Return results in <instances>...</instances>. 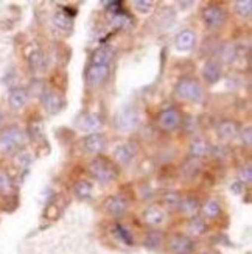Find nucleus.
I'll use <instances>...</instances> for the list:
<instances>
[{
	"label": "nucleus",
	"mask_w": 252,
	"mask_h": 254,
	"mask_svg": "<svg viewBox=\"0 0 252 254\" xmlns=\"http://www.w3.org/2000/svg\"><path fill=\"white\" fill-rule=\"evenodd\" d=\"M242 137H243V142H246V145H251V137H252V132H251V128H246V131H243V134H242Z\"/></svg>",
	"instance_id": "f704fd0d"
},
{
	"label": "nucleus",
	"mask_w": 252,
	"mask_h": 254,
	"mask_svg": "<svg viewBox=\"0 0 252 254\" xmlns=\"http://www.w3.org/2000/svg\"><path fill=\"white\" fill-rule=\"evenodd\" d=\"M202 75H204V78L207 83H216L218 80L221 78V67H220V64L215 63V61H207L205 65H204V69H202Z\"/></svg>",
	"instance_id": "a211bd4d"
},
{
	"label": "nucleus",
	"mask_w": 252,
	"mask_h": 254,
	"mask_svg": "<svg viewBox=\"0 0 252 254\" xmlns=\"http://www.w3.org/2000/svg\"><path fill=\"white\" fill-rule=\"evenodd\" d=\"M13 189H14V186H13L11 178L5 172H0V193L9 195L11 192H13Z\"/></svg>",
	"instance_id": "bb28decb"
},
{
	"label": "nucleus",
	"mask_w": 252,
	"mask_h": 254,
	"mask_svg": "<svg viewBox=\"0 0 252 254\" xmlns=\"http://www.w3.org/2000/svg\"><path fill=\"white\" fill-rule=\"evenodd\" d=\"M80 128L84 129V131H97L100 129L103 122H101V117L98 114H94V113H87V114H83L80 122H78Z\"/></svg>",
	"instance_id": "4468645a"
},
{
	"label": "nucleus",
	"mask_w": 252,
	"mask_h": 254,
	"mask_svg": "<svg viewBox=\"0 0 252 254\" xmlns=\"http://www.w3.org/2000/svg\"><path fill=\"white\" fill-rule=\"evenodd\" d=\"M28 61H30V67L35 72H41L44 67H46V58H44V53L41 50L31 52Z\"/></svg>",
	"instance_id": "4be33fe9"
},
{
	"label": "nucleus",
	"mask_w": 252,
	"mask_h": 254,
	"mask_svg": "<svg viewBox=\"0 0 252 254\" xmlns=\"http://www.w3.org/2000/svg\"><path fill=\"white\" fill-rule=\"evenodd\" d=\"M182 122V117H181V113L178 109L174 108H167L163 109V111L159 114L157 117V124H159V128L163 129V131H174L176 128H179Z\"/></svg>",
	"instance_id": "20e7f679"
},
{
	"label": "nucleus",
	"mask_w": 252,
	"mask_h": 254,
	"mask_svg": "<svg viewBox=\"0 0 252 254\" xmlns=\"http://www.w3.org/2000/svg\"><path fill=\"white\" fill-rule=\"evenodd\" d=\"M89 172L97 181L100 183H111L117 178L118 170L115 165L103 158H95L89 164Z\"/></svg>",
	"instance_id": "f257e3e1"
},
{
	"label": "nucleus",
	"mask_w": 252,
	"mask_h": 254,
	"mask_svg": "<svg viewBox=\"0 0 252 254\" xmlns=\"http://www.w3.org/2000/svg\"><path fill=\"white\" fill-rule=\"evenodd\" d=\"M170 250L174 254H190L195 250V244H193V240L187 236L174 234L170 239Z\"/></svg>",
	"instance_id": "0eeeda50"
},
{
	"label": "nucleus",
	"mask_w": 252,
	"mask_h": 254,
	"mask_svg": "<svg viewBox=\"0 0 252 254\" xmlns=\"http://www.w3.org/2000/svg\"><path fill=\"white\" fill-rule=\"evenodd\" d=\"M106 137L100 132H91L89 136H86L83 140V147L87 153L91 154H97L106 148Z\"/></svg>",
	"instance_id": "6e6552de"
},
{
	"label": "nucleus",
	"mask_w": 252,
	"mask_h": 254,
	"mask_svg": "<svg viewBox=\"0 0 252 254\" xmlns=\"http://www.w3.org/2000/svg\"><path fill=\"white\" fill-rule=\"evenodd\" d=\"M237 132H238V127L232 120H224V122H221L220 127H218V134L226 140L235 137Z\"/></svg>",
	"instance_id": "412c9836"
},
{
	"label": "nucleus",
	"mask_w": 252,
	"mask_h": 254,
	"mask_svg": "<svg viewBox=\"0 0 252 254\" xmlns=\"http://www.w3.org/2000/svg\"><path fill=\"white\" fill-rule=\"evenodd\" d=\"M162 242H163L162 236H160L159 233H156V231H152V233H150V234L147 236V239H145L144 244H145L148 248H160Z\"/></svg>",
	"instance_id": "cd10ccee"
},
{
	"label": "nucleus",
	"mask_w": 252,
	"mask_h": 254,
	"mask_svg": "<svg viewBox=\"0 0 252 254\" xmlns=\"http://www.w3.org/2000/svg\"><path fill=\"white\" fill-rule=\"evenodd\" d=\"M205 254H216V253H205Z\"/></svg>",
	"instance_id": "58836bf2"
},
{
	"label": "nucleus",
	"mask_w": 252,
	"mask_h": 254,
	"mask_svg": "<svg viewBox=\"0 0 252 254\" xmlns=\"http://www.w3.org/2000/svg\"><path fill=\"white\" fill-rule=\"evenodd\" d=\"M240 180H242V183H246V184H249L252 181V170H251V167H246V169L240 170Z\"/></svg>",
	"instance_id": "72a5a7b5"
},
{
	"label": "nucleus",
	"mask_w": 252,
	"mask_h": 254,
	"mask_svg": "<svg viewBox=\"0 0 252 254\" xmlns=\"http://www.w3.org/2000/svg\"><path fill=\"white\" fill-rule=\"evenodd\" d=\"M114 22H115V25H118L120 28H122V27H125V25L129 24V22H131V17L126 16V14H122V13H117L115 17H114Z\"/></svg>",
	"instance_id": "473e14b6"
},
{
	"label": "nucleus",
	"mask_w": 252,
	"mask_h": 254,
	"mask_svg": "<svg viewBox=\"0 0 252 254\" xmlns=\"http://www.w3.org/2000/svg\"><path fill=\"white\" fill-rule=\"evenodd\" d=\"M3 119H5V117H3V113H2V111H0V125H2V124H3Z\"/></svg>",
	"instance_id": "4c0bfd02"
},
{
	"label": "nucleus",
	"mask_w": 252,
	"mask_h": 254,
	"mask_svg": "<svg viewBox=\"0 0 252 254\" xmlns=\"http://www.w3.org/2000/svg\"><path fill=\"white\" fill-rule=\"evenodd\" d=\"M195 42H196V36L192 30H182L181 33H178V36L174 38V46H176V49L181 52L192 50Z\"/></svg>",
	"instance_id": "f8f14e48"
},
{
	"label": "nucleus",
	"mask_w": 252,
	"mask_h": 254,
	"mask_svg": "<svg viewBox=\"0 0 252 254\" xmlns=\"http://www.w3.org/2000/svg\"><path fill=\"white\" fill-rule=\"evenodd\" d=\"M114 53L111 49L103 47V49H98L92 53V58H91V64L94 65H109L112 61Z\"/></svg>",
	"instance_id": "6ab92c4d"
},
{
	"label": "nucleus",
	"mask_w": 252,
	"mask_h": 254,
	"mask_svg": "<svg viewBox=\"0 0 252 254\" xmlns=\"http://www.w3.org/2000/svg\"><path fill=\"white\" fill-rule=\"evenodd\" d=\"M42 103H44V106H46V109L50 114H56L64 105L62 97L58 92H54V91L42 92Z\"/></svg>",
	"instance_id": "9b49d317"
},
{
	"label": "nucleus",
	"mask_w": 252,
	"mask_h": 254,
	"mask_svg": "<svg viewBox=\"0 0 252 254\" xmlns=\"http://www.w3.org/2000/svg\"><path fill=\"white\" fill-rule=\"evenodd\" d=\"M179 5L181 6H189V5H193V2H181Z\"/></svg>",
	"instance_id": "e433bc0d"
},
{
	"label": "nucleus",
	"mask_w": 252,
	"mask_h": 254,
	"mask_svg": "<svg viewBox=\"0 0 252 254\" xmlns=\"http://www.w3.org/2000/svg\"><path fill=\"white\" fill-rule=\"evenodd\" d=\"M137 124V116L134 113V109H123L122 113H118L117 116V127L122 129H129L136 127Z\"/></svg>",
	"instance_id": "f3484780"
},
{
	"label": "nucleus",
	"mask_w": 252,
	"mask_h": 254,
	"mask_svg": "<svg viewBox=\"0 0 252 254\" xmlns=\"http://www.w3.org/2000/svg\"><path fill=\"white\" fill-rule=\"evenodd\" d=\"M202 212L207 218H216L218 215L221 214V204L218 203L216 200H209L204 207H202Z\"/></svg>",
	"instance_id": "b1692460"
},
{
	"label": "nucleus",
	"mask_w": 252,
	"mask_h": 254,
	"mask_svg": "<svg viewBox=\"0 0 252 254\" xmlns=\"http://www.w3.org/2000/svg\"><path fill=\"white\" fill-rule=\"evenodd\" d=\"M235 9L240 16L248 19L252 14V2L251 0H238V2H235Z\"/></svg>",
	"instance_id": "a878e982"
},
{
	"label": "nucleus",
	"mask_w": 252,
	"mask_h": 254,
	"mask_svg": "<svg viewBox=\"0 0 252 254\" xmlns=\"http://www.w3.org/2000/svg\"><path fill=\"white\" fill-rule=\"evenodd\" d=\"M181 200H182L181 195H179V193H176V192H168V193L163 195V203L168 204V206L178 207V206H179V203H181Z\"/></svg>",
	"instance_id": "7c9ffc66"
},
{
	"label": "nucleus",
	"mask_w": 252,
	"mask_h": 254,
	"mask_svg": "<svg viewBox=\"0 0 252 254\" xmlns=\"http://www.w3.org/2000/svg\"><path fill=\"white\" fill-rule=\"evenodd\" d=\"M189 231L192 234L201 236V234H204V231H205V223L202 222L201 218H193L190 222V225H189Z\"/></svg>",
	"instance_id": "c756f323"
},
{
	"label": "nucleus",
	"mask_w": 252,
	"mask_h": 254,
	"mask_svg": "<svg viewBox=\"0 0 252 254\" xmlns=\"http://www.w3.org/2000/svg\"><path fill=\"white\" fill-rule=\"evenodd\" d=\"M92 192V186L91 183H87V181H80V183H76L75 186V193L78 195L80 198H87L91 195Z\"/></svg>",
	"instance_id": "c85d7f7f"
},
{
	"label": "nucleus",
	"mask_w": 252,
	"mask_h": 254,
	"mask_svg": "<svg viewBox=\"0 0 252 254\" xmlns=\"http://www.w3.org/2000/svg\"><path fill=\"white\" fill-rule=\"evenodd\" d=\"M178 207L181 209V212L184 215L192 217V215H195L196 212L200 211V203H198V200H196V198L187 196V198H184V200H181V203H179Z\"/></svg>",
	"instance_id": "aec40b11"
},
{
	"label": "nucleus",
	"mask_w": 252,
	"mask_h": 254,
	"mask_svg": "<svg viewBox=\"0 0 252 254\" xmlns=\"http://www.w3.org/2000/svg\"><path fill=\"white\" fill-rule=\"evenodd\" d=\"M112 233H114V236L122 242V244H125V245H134V239H133V236H131V233L129 231L125 228V226H122V225H115L114 228H112Z\"/></svg>",
	"instance_id": "5701e85b"
},
{
	"label": "nucleus",
	"mask_w": 252,
	"mask_h": 254,
	"mask_svg": "<svg viewBox=\"0 0 252 254\" xmlns=\"http://www.w3.org/2000/svg\"><path fill=\"white\" fill-rule=\"evenodd\" d=\"M144 220H145V223L151 226H159L165 222V212H163V209L157 206H151L144 212Z\"/></svg>",
	"instance_id": "dca6fc26"
},
{
	"label": "nucleus",
	"mask_w": 252,
	"mask_h": 254,
	"mask_svg": "<svg viewBox=\"0 0 252 254\" xmlns=\"http://www.w3.org/2000/svg\"><path fill=\"white\" fill-rule=\"evenodd\" d=\"M109 65H94L91 64L86 72V81L89 86L97 87L109 78Z\"/></svg>",
	"instance_id": "423d86ee"
},
{
	"label": "nucleus",
	"mask_w": 252,
	"mask_h": 254,
	"mask_svg": "<svg viewBox=\"0 0 252 254\" xmlns=\"http://www.w3.org/2000/svg\"><path fill=\"white\" fill-rule=\"evenodd\" d=\"M106 6L109 11H117V13H120V6H122V3L120 2H109V3H106Z\"/></svg>",
	"instance_id": "c9c22d12"
},
{
	"label": "nucleus",
	"mask_w": 252,
	"mask_h": 254,
	"mask_svg": "<svg viewBox=\"0 0 252 254\" xmlns=\"http://www.w3.org/2000/svg\"><path fill=\"white\" fill-rule=\"evenodd\" d=\"M25 143L24 131L17 127H11L5 129L0 136V151L2 153H14Z\"/></svg>",
	"instance_id": "f03ea898"
},
{
	"label": "nucleus",
	"mask_w": 252,
	"mask_h": 254,
	"mask_svg": "<svg viewBox=\"0 0 252 254\" xmlns=\"http://www.w3.org/2000/svg\"><path fill=\"white\" fill-rule=\"evenodd\" d=\"M8 102H9L11 108L22 109L27 105V102H28V92L24 89V87H14V89L9 91Z\"/></svg>",
	"instance_id": "ddd939ff"
},
{
	"label": "nucleus",
	"mask_w": 252,
	"mask_h": 254,
	"mask_svg": "<svg viewBox=\"0 0 252 254\" xmlns=\"http://www.w3.org/2000/svg\"><path fill=\"white\" fill-rule=\"evenodd\" d=\"M176 94H178V97L182 98V100L200 102L202 98V87L195 78L185 76V78L179 80V83L176 86Z\"/></svg>",
	"instance_id": "7ed1b4c3"
},
{
	"label": "nucleus",
	"mask_w": 252,
	"mask_h": 254,
	"mask_svg": "<svg viewBox=\"0 0 252 254\" xmlns=\"http://www.w3.org/2000/svg\"><path fill=\"white\" fill-rule=\"evenodd\" d=\"M104 209H106V212L109 215H112V217H120V215H123L126 212V209H128V201L125 200L123 196H120V195H114L111 198H107V201L104 203Z\"/></svg>",
	"instance_id": "1a4fd4ad"
},
{
	"label": "nucleus",
	"mask_w": 252,
	"mask_h": 254,
	"mask_svg": "<svg viewBox=\"0 0 252 254\" xmlns=\"http://www.w3.org/2000/svg\"><path fill=\"white\" fill-rule=\"evenodd\" d=\"M53 24L61 30H69L72 27V17L65 11H59V13L54 14Z\"/></svg>",
	"instance_id": "393cba45"
},
{
	"label": "nucleus",
	"mask_w": 252,
	"mask_h": 254,
	"mask_svg": "<svg viewBox=\"0 0 252 254\" xmlns=\"http://www.w3.org/2000/svg\"><path fill=\"white\" fill-rule=\"evenodd\" d=\"M136 153H137V150L134 147V143H122V145H118L114 150V158L120 165H128L134 159Z\"/></svg>",
	"instance_id": "9d476101"
},
{
	"label": "nucleus",
	"mask_w": 252,
	"mask_h": 254,
	"mask_svg": "<svg viewBox=\"0 0 252 254\" xmlns=\"http://www.w3.org/2000/svg\"><path fill=\"white\" fill-rule=\"evenodd\" d=\"M189 151H190V156L193 159H201V158H205L207 154H210L212 148H210V145L204 139H195L190 143Z\"/></svg>",
	"instance_id": "2eb2a0df"
},
{
	"label": "nucleus",
	"mask_w": 252,
	"mask_h": 254,
	"mask_svg": "<svg viewBox=\"0 0 252 254\" xmlns=\"http://www.w3.org/2000/svg\"><path fill=\"white\" fill-rule=\"evenodd\" d=\"M134 8L139 11V13H150L152 8V2H150V0H136Z\"/></svg>",
	"instance_id": "2f4dec72"
},
{
	"label": "nucleus",
	"mask_w": 252,
	"mask_h": 254,
	"mask_svg": "<svg viewBox=\"0 0 252 254\" xmlns=\"http://www.w3.org/2000/svg\"><path fill=\"white\" fill-rule=\"evenodd\" d=\"M202 20L207 27L210 28H218L224 24L226 20V14L221 6L218 5H209L202 9Z\"/></svg>",
	"instance_id": "39448f33"
}]
</instances>
